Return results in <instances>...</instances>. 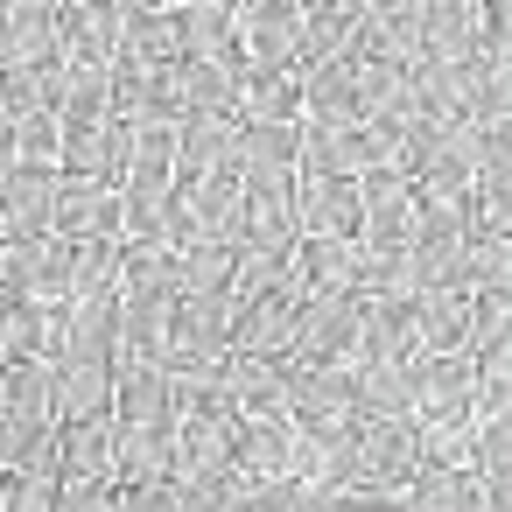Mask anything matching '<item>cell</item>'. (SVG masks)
I'll list each match as a JSON object with an SVG mask.
<instances>
[{
    "instance_id": "6da1fadb",
    "label": "cell",
    "mask_w": 512,
    "mask_h": 512,
    "mask_svg": "<svg viewBox=\"0 0 512 512\" xmlns=\"http://www.w3.org/2000/svg\"><path fill=\"white\" fill-rule=\"evenodd\" d=\"M64 428V372L57 365H8L0 386V449H22Z\"/></svg>"
},
{
    "instance_id": "7a4b0ae2",
    "label": "cell",
    "mask_w": 512,
    "mask_h": 512,
    "mask_svg": "<svg viewBox=\"0 0 512 512\" xmlns=\"http://www.w3.org/2000/svg\"><path fill=\"white\" fill-rule=\"evenodd\" d=\"M64 57V0H8L0 8V78H36Z\"/></svg>"
},
{
    "instance_id": "3957f363",
    "label": "cell",
    "mask_w": 512,
    "mask_h": 512,
    "mask_svg": "<svg viewBox=\"0 0 512 512\" xmlns=\"http://www.w3.org/2000/svg\"><path fill=\"white\" fill-rule=\"evenodd\" d=\"M239 43H246V64L260 71H302L309 8L302 0H253V8H239Z\"/></svg>"
},
{
    "instance_id": "277c9868",
    "label": "cell",
    "mask_w": 512,
    "mask_h": 512,
    "mask_svg": "<svg viewBox=\"0 0 512 512\" xmlns=\"http://www.w3.org/2000/svg\"><path fill=\"white\" fill-rule=\"evenodd\" d=\"M295 232L302 239H358L365 232V183L358 176H302Z\"/></svg>"
},
{
    "instance_id": "5b68a950",
    "label": "cell",
    "mask_w": 512,
    "mask_h": 512,
    "mask_svg": "<svg viewBox=\"0 0 512 512\" xmlns=\"http://www.w3.org/2000/svg\"><path fill=\"white\" fill-rule=\"evenodd\" d=\"M57 239H71V246H106V239H127V197H120L113 183L64 176V197H57Z\"/></svg>"
},
{
    "instance_id": "8992f818",
    "label": "cell",
    "mask_w": 512,
    "mask_h": 512,
    "mask_svg": "<svg viewBox=\"0 0 512 512\" xmlns=\"http://www.w3.org/2000/svg\"><path fill=\"white\" fill-rule=\"evenodd\" d=\"M0 190H8V246H36L57 239V197H64V169H0Z\"/></svg>"
},
{
    "instance_id": "52a82bcc",
    "label": "cell",
    "mask_w": 512,
    "mask_h": 512,
    "mask_svg": "<svg viewBox=\"0 0 512 512\" xmlns=\"http://www.w3.org/2000/svg\"><path fill=\"white\" fill-rule=\"evenodd\" d=\"M302 120L309 127H365V57L302 71Z\"/></svg>"
},
{
    "instance_id": "ba28073f",
    "label": "cell",
    "mask_w": 512,
    "mask_h": 512,
    "mask_svg": "<svg viewBox=\"0 0 512 512\" xmlns=\"http://www.w3.org/2000/svg\"><path fill=\"white\" fill-rule=\"evenodd\" d=\"M64 50L78 57V64H99V71H113L120 57H127V0H64Z\"/></svg>"
},
{
    "instance_id": "9c48e42d",
    "label": "cell",
    "mask_w": 512,
    "mask_h": 512,
    "mask_svg": "<svg viewBox=\"0 0 512 512\" xmlns=\"http://www.w3.org/2000/svg\"><path fill=\"white\" fill-rule=\"evenodd\" d=\"M239 99H246V71L204 64V57H183V64H176V106H183V120H197V113L239 120Z\"/></svg>"
},
{
    "instance_id": "30bf717a",
    "label": "cell",
    "mask_w": 512,
    "mask_h": 512,
    "mask_svg": "<svg viewBox=\"0 0 512 512\" xmlns=\"http://www.w3.org/2000/svg\"><path fill=\"white\" fill-rule=\"evenodd\" d=\"M183 50L204 57V64H232V71H246L239 8H218V0H183Z\"/></svg>"
},
{
    "instance_id": "8fae6325",
    "label": "cell",
    "mask_w": 512,
    "mask_h": 512,
    "mask_svg": "<svg viewBox=\"0 0 512 512\" xmlns=\"http://www.w3.org/2000/svg\"><path fill=\"white\" fill-rule=\"evenodd\" d=\"M127 57L155 64V71H176L190 50H183V8H155V0H127Z\"/></svg>"
},
{
    "instance_id": "7c38bea8",
    "label": "cell",
    "mask_w": 512,
    "mask_h": 512,
    "mask_svg": "<svg viewBox=\"0 0 512 512\" xmlns=\"http://www.w3.org/2000/svg\"><path fill=\"white\" fill-rule=\"evenodd\" d=\"M64 484H113L120 491V421L64 428Z\"/></svg>"
},
{
    "instance_id": "4fadbf2b",
    "label": "cell",
    "mask_w": 512,
    "mask_h": 512,
    "mask_svg": "<svg viewBox=\"0 0 512 512\" xmlns=\"http://www.w3.org/2000/svg\"><path fill=\"white\" fill-rule=\"evenodd\" d=\"M239 120H246V127H281V120H302V71H260V64H246V99H239Z\"/></svg>"
},
{
    "instance_id": "5bb4252c",
    "label": "cell",
    "mask_w": 512,
    "mask_h": 512,
    "mask_svg": "<svg viewBox=\"0 0 512 512\" xmlns=\"http://www.w3.org/2000/svg\"><path fill=\"white\" fill-rule=\"evenodd\" d=\"M0 169H64V113H36L22 127H0Z\"/></svg>"
},
{
    "instance_id": "9a60e30c",
    "label": "cell",
    "mask_w": 512,
    "mask_h": 512,
    "mask_svg": "<svg viewBox=\"0 0 512 512\" xmlns=\"http://www.w3.org/2000/svg\"><path fill=\"white\" fill-rule=\"evenodd\" d=\"M64 176H92L120 190V162H113V120H64Z\"/></svg>"
},
{
    "instance_id": "2e32d148",
    "label": "cell",
    "mask_w": 512,
    "mask_h": 512,
    "mask_svg": "<svg viewBox=\"0 0 512 512\" xmlns=\"http://www.w3.org/2000/svg\"><path fill=\"white\" fill-rule=\"evenodd\" d=\"M407 512H491V498L477 470H421V484L407 491Z\"/></svg>"
},
{
    "instance_id": "e0dca14e",
    "label": "cell",
    "mask_w": 512,
    "mask_h": 512,
    "mask_svg": "<svg viewBox=\"0 0 512 512\" xmlns=\"http://www.w3.org/2000/svg\"><path fill=\"white\" fill-rule=\"evenodd\" d=\"M470 295H505L512 302V232H484L470 253Z\"/></svg>"
},
{
    "instance_id": "ac0fdd59",
    "label": "cell",
    "mask_w": 512,
    "mask_h": 512,
    "mask_svg": "<svg viewBox=\"0 0 512 512\" xmlns=\"http://www.w3.org/2000/svg\"><path fill=\"white\" fill-rule=\"evenodd\" d=\"M57 498H64V477H8L0 512H57Z\"/></svg>"
},
{
    "instance_id": "d6986e66",
    "label": "cell",
    "mask_w": 512,
    "mask_h": 512,
    "mask_svg": "<svg viewBox=\"0 0 512 512\" xmlns=\"http://www.w3.org/2000/svg\"><path fill=\"white\" fill-rule=\"evenodd\" d=\"M57 512H120V491L113 484H64Z\"/></svg>"
},
{
    "instance_id": "ffe728a7",
    "label": "cell",
    "mask_w": 512,
    "mask_h": 512,
    "mask_svg": "<svg viewBox=\"0 0 512 512\" xmlns=\"http://www.w3.org/2000/svg\"><path fill=\"white\" fill-rule=\"evenodd\" d=\"M120 512H183V484H162V491H120Z\"/></svg>"
}]
</instances>
